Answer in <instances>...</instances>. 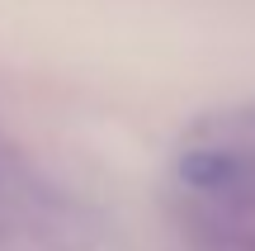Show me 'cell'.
<instances>
[{
    "instance_id": "obj_1",
    "label": "cell",
    "mask_w": 255,
    "mask_h": 251,
    "mask_svg": "<svg viewBox=\"0 0 255 251\" xmlns=\"http://www.w3.org/2000/svg\"><path fill=\"white\" fill-rule=\"evenodd\" d=\"M180 180L199 195H218L232 204L255 214V161L227 147H203V152H184L180 161Z\"/></svg>"
}]
</instances>
